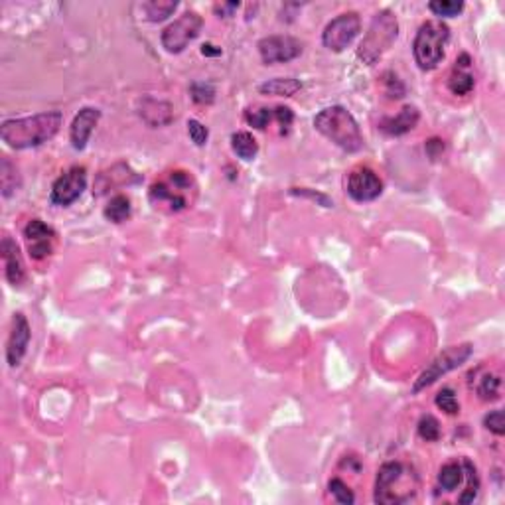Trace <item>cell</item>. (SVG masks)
Masks as SVG:
<instances>
[{
  "mask_svg": "<svg viewBox=\"0 0 505 505\" xmlns=\"http://www.w3.org/2000/svg\"><path fill=\"white\" fill-rule=\"evenodd\" d=\"M473 85H476V79L466 69H456L452 77L448 79V87H450V91L454 95L470 93L473 89Z\"/></svg>",
  "mask_w": 505,
  "mask_h": 505,
  "instance_id": "obj_27",
  "label": "cell"
},
{
  "mask_svg": "<svg viewBox=\"0 0 505 505\" xmlns=\"http://www.w3.org/2000/svg\"><path fill=\"white\" fill-rule=\"evenodd\" d=\"M231 148L233 152L241 158V160L251 162V160H255V156H257V152H259V142L255 140L251 133L239 130V133H233L231 135Z\"/></svg>",
  "mask_w": 505,
  "mask_h": 505,
  "instance_id": "obj_19",
  "label": "cell"
},
{
  "mask_svg": "<svg viewBox=\"0 0 505 505\" xmlns=\"http://www.w3.org/2000/svg\"><path fill=\"white\" fill-rule=\"evenodd\" d=\"M417 431H419V436H421L422 440L426 442H436L440 438V424L432 415H424L422 417L421 421H419Z\"/></svg>",
  "mask_w": 505,
  "mask_h": 505,
  "instance_id": "obj_30",
  "label": "cell"
},
{
  "mask_svg": "<svg viewBox=\"0 0 505 505\" xmlns=\"http://www.w3.org/2000/svg\"><path fill=\"white\" fill-rule=\"evenodd\" d=\"M63 123L60 111H48L22 119H8L0 126V138L11 148H36L58 135Z\"/></svg>",
  "mask_w": 505,
  "mask_h": 505,
  "instance_id": "obj_1",
  "label": "cell"
},
{
  "mask_svg": "<svg viewBox=\"0 0 505 505\" xmlns=\"http://www.w3.org/2000/svg\"><path fill=\"white\" fill-rule=\"evenodd\" d=\"M194 186V178L189 172L184 170H174L170 172V184L166 182H156L148 189V200L154 206L168 203L170 211H180L188 208V198L186 191Z\"/></svg>",
  "mask_w": 505,
  "mask_h": 505,
  "instance_id": "obj_6",
  "label": "cell"
},
{
  "mask_svg": "<svg viewBox=\"0 0 505 505\" xmlns=\"http://www.w3.org/2000/svg\"><path fill=\"white\" fill-rule=\"evenodd\" d=\"M24 241L28 247V255L34 261H42L50 257L55 247V231L42 220H30L24 227Z\"/></svg>",
  "mask_w": 505,
  "mask_h": 505,
  "instance_id": "obj_13",
  "label": "cell"
},
{
  "mask_svg": "<svg viewBox=\"0 0 505 505\" xmlns=\"http://www.w3.org/2000/svg\"><path fill=\"white\" fill-rule=\"evenodd\" d=\"M419 119H421V113H419L417 107L405 105L395 116H385L379 123V128L389 137H400V135L409 133L419 125Z\"/></svg>",
  "mask_w": 505,
  "mask_h": 505,
  "instance_id": "obj_18",
  "label": "cell"
},
{
  "mask_svg": "<svg viewBox=\"0 0 505 505\" xmlns=\"http://www.w3.org/2000/svg\"><path fill=\"white\" fill-rule=\"evenodd\" d=\"M0 255H2V261H4V274H6V281L12 286H20L24 281V263H22L20 249L16 241L12 239L11 235H4L2 243H0Z\"/></svg>",
  "mask_w": 505,
  "mask_h": 505,
  "instance_id": "obj_16",
  "label": "cell"
},
{
  "mask_svg": "<svg viewBox=\"0 0 505 505\" xmlns=\"http://www.w3.org/2000/svg\"><path fill=\"white\" fill-rule=\"evenodd\" d=\"M436 407L440 410H444L446 415H458L460 412V403H458V397H456V393H454L450 387H444L442 391H438V395H436Z\"/></svg>",
  "mask_w": 505,
  "mask_h": 505,
  "instance_id": "obj_29",
  "label": "cell"
},
{
  "mask_svg": "<svg viewBox=\"0 0 505 505\" xmlns=\"http://www.w3.org/2000/svg\"><path fill=\"white\" fill-rule=\"evenodd\" d=\"M302 83L295 79V77H276V79H269L264 81L259 91L263 95H274V97H290L296 91H300Z\"/></svg>",
  "mask_w": 505,
  "mask_h": 505,
  "instance_id": "obj_20",
  "label": "cell"
},
{
  "mask_svg": "<svg viewBox=\"0 0 505 505\" xmlns=\"http://www.w3.org/2000/svg\"><path fill=\"white\" fill-rule=\"evenodd\" d=\"M239 4L237 2H229V4H221V6H215V12L217 14H227V16H231V12L237 8Z\"/></svg>",
  "mask_w": 505,
  "mask_h": 505,
  "instance_id": "obj_41",
  "label": "cell"
},
{
  "mask_svg": "<svg viewBox=\"0 0 505 505\" xmlns=\"http://www.w3.org/2000/svg\"><path fill=\"white\" fill-rule=\"evenodd\" d=\"M189 93H191V99L198 105H211L215 101V87L210 81H196V83H191Z\"/></svg>",
  "mask_w": 505,
  "mask_h": 505,
  "instance_id": "obj_28",
  "label": "cell"
},
{
  "mask_svg": "<svg viewBox=\"0 0 505 505\" xmlns=\"http://www.w3.org/2000/svg\"><path fill=\"white\" fill-rule=\"evenodd\" d=\"M383 194V182L375 170L369 166H358L347 176V196L354 201L365 203V201L377 200Z\"/></svg>",
  "mask_w": 505,
  "mask_h": 505,
  "instance_id": "obj_10",
  "label": "cell"
},
{
  "mask_svg": "<svg viewBox=\"0 0 505 505\" xmlns=\"http://www.w3.org/2000/svg\"><path fill=\"white\" fill-rule=\"evenodd\" d=\"M450 38V30L442 22H424L412 42L415 62L422 72H432L444 60V48Z\"/></svg>",
  "mask_w": 505,
  "mask_h": 505,
  "instance_id": "obj_4",
  "label": "cell"
},
{
  "mask_svg": "<svg viewBox=\"0 0 505 505\" xmlns=\"http://www.w3.org/2000/svg\"><path fill=\"white\" fill-rule=\"evenodd\" d=\"M257 48L263 63L273 65V63H286L296 60L304 50V43L292 36H267Z\"/></svg>",
  "mask_w": 505,
  "mask_h": 505,
  "instance_id": "obj_11",
  "label": "cell"
},
{
  "mask_svg": "<svg viewBox=\"0 0 505 505\" xmlns=\"http://www.w3.org/2000/svg\"><path fill=\"white\" fill-rule=\"evenodd\" d=\"M478 395H480V399L484 400H494L499 397V377H495V375H485L482 379V383H480V387H478Z\"/></svg>",
  "mask_w": 505,
  "mask_h": 505,
  "instance_id": "obj_33",
  "label": "cell"
},
{
  "mask_svg": "<svg viewBox=\"0 0 505 505\" xmlns=\"http://www.w3.org/2000/svg\"><path fill=\"white\" fill-rule=\"evenodd\" d=\"M361 20L358 12H344L336 16L322 32V43L330 52H344L349 43L358 38Z\"/></svg>",
  "mask_w": 505,
  "mask_h": 505,
  "instance_id": "obj_8",
  "label": "cell"
},
{
  "mask_svg": "<svg viewBox=\"0 0 505 505\" xmlns=\"http://www.w3.org/2000/svg\"><path fill=\"white\" fill-rule=\"evenodd\" d=\"M140 119L148 126L156 128V126H166L174 121V107L168 101L154 99V97H144L140 101Z\"/></svg>",
  "mask_w": 505,
  "mask_h": 505,
  "instance_id": "obj_17",
  "label": "cell"
},
{
  "mask_svg": "<svg viewBox=\"0 0 505 505\" xmlns=\"http://www.w3.org/2000/svg\"><path fill=\"white\" fill-rule=\"evenodd\" d=\"M472 356V346L470 344H460V346H450L446 347L442 354H438L436 358L432 359L431 363L426 365V369L422 371L419 379L415 381L412 385V393H421L422 389L431 387L432 383H436L438 379L444 377L446 373H450L454 369H458L464 365Z\"/></svg>",
  "mask_w": 505,
  "mask_h": 505,
  "instance_id": "obj_5",
  "label": "cell"
},
{
  "mask_svg": "<svg viewBox=\"0 0 505 505\" xmlns=\"http://www.w3.org/2000/svg\"><path fill=\"white\" fill-rule=\"evenodd\" d=\"M426 154L434 160V158H438L442 154V150H444V142H442L440 138H431V140H426Z\"/></svg>",
  "mask_w": 505,
  "mask_h": 505,
  "instance_id": "obj_39",
  "label": "cell"
},
{
  "mask_svg": "<svg viewBox=\"0 0 505 505\" xmlns=\"http://www.w3.org/2000/svg\"><path fill=\"white\" fill-rule=\"evenodd\" d=\"M188 135H189V138H191V142H194L196 147H203V144L208 142L210 130H208V126L203 125V123H200L198 119H189Z\"/></svg>",
  "mask_w": 505,
  "mask_h": 505,
  "instance_id": "obj_34",
  "label": "cell"
},
{
  "mask_svg": "<svg viewBox=\"0 0 505 505\" xmlns=\"http://www.w3.org/2000/svg\"><path fill=\"white\" fill-rule=\"evenodd\" d=\"M30 337L32 330L26 316L16 312L14 318H12L11 336H8V344H6V361H8L11 368L20 365V361L26 356L28 344H30Z\"/></svg>",
  "mask_w": 505,
  "mask_h": 505,
  "instance_id": "obj_14",
  "label": "cell"
},
{
  "mask_svg": "<svg viewBox=\"0 0 505 505\" xmlns=\"http://www.w3.org/2000/svg\"><path fill=\"white\" fill-rule=\"evenodd\" d=\"M464 478L462 464L458 462H448L444 464L438 472V485H440L444 492H454Z\"/></svg>",
  "mask_w": 505,
  "mask_h": 505,
  "instance_id": "obj_23",
  "label": "cell"
},
{
  "mask_svg": "<svg viewBox=\"0 0 505 505\" xmlns=\"http://www.w3.org/2000/svg\"><path fill=\"white\" fill-rule=\"evenodd\" d=\"M274 119L278 121V125H281V133H288V128L292 125V121H295V113L288 109V107H283L278 105L274 109Z\"/></svg>",
  "mask_w": 505,
  "mask_h": 505,
  "instance_id": "obj_37",
  "label": "cell"
},
{
  "mask_svg": "<svg viewBox=\"0 0 505 505\" xmlns=\"http://www.w3.org/2000/svg\"><path fill=\"white\" fill-rule=\"evenodd\" d=\"M85 188H87V170L83 166H74L53 182L50 201L58 208H67L81 198Z\"/></svg>",
  "mask_w": 505,
  "mask_h": 505,
  "instance_id": "obj_9",
  "label": "cell"
},
{
  "mask_svg": "<svg viewBox=\"0 0 505 505\" xmlns=\"http://www.w3.org/2000/svg\"><path fill=\"white\" fill-rule=\"evenodd\" d=\"M314 126L320 135L334 142L346 152H359L363 148V135L359 130L358 121L346 107H326L314 116Z\"/></svg>",
  "mask_w": 505,
  "mask_h": 505,
  "instance_id": "obj_2",
  "label": "cell"
},
{
  "mask_svg": "<svg viewBox=\"0 0 505 505\" xmlns=\"http://www.w3.org/2000/svg\"><path fill=\"white\" fill-rule=\"evenodd\" d=\"M176 8H178V2H172V0H152V2L142 4V12H144L147 20L150 22L166 20Z\"/></svg>",
  "mask_w": 505,
  "mask_h": 505,
  "instance_id": "obj_25",
  "label": "cell"
},
{
  "mask_svg": "<svg viewBox=\"0 0 505 505\" xmlns=\"http://www.w3.org/2000/svg\"><path fill=\"white\" fill-rule=\"evenodd\" d=\"M385 85H387V95L391 99H400L405 95V85L400 83L397 75L385 74Z\"/></svg>",
  "mask_w": 505,
  "mask_h": 505,
  "instance_id": "obj_38",
  "label": "cell"
},
{
  "mask_svg": "<svg viewBox=\"0 0 505 505\" xmlns=\"http://www.w3.org/2000/svg\"><path fill=\"white\" fill-rule=\"evenodd\" d=\"M432 14L440 16V18H454L464 11L462 0H434L429 4Z\"/></svg>",
  "mask_w": 505,
  "mask_h": 505,
  "instance_id": "obj_26",
  "label": "cell"
},
{
  "mask_svg": "<svg viewBox=\"0 0 505 505\" xmlns=\"http://www.w3.org/2000/svg\"><path fill=\"white\" fill-rule=\"evenodd\" d=\"M484 426L490 432H494L495 436H504V432H505L504 412H501V410H492L490 415H485Z\"/></svg>",
  "mask_w": 505,
  "mask_h": 505,
  "instance_id": "obj_35",
  "label": "cell"
},
{
  "mask_svg": "<svg viewBox=\"0 0 505 505\" xmlns=\"http://www.w3.org/2000/svg\"><path fill=\"white\" fill-rule=\"evenodd\" d=\"M399 36V22L391 11H381L373 16L369 24L365 38L361 40L358 48V58L368 65L381 60V55L389 50L393 42Z\"/></svg>",
  "mask_w": 505,
  "mask_h": 505,
  "instance_id": "obj_3",
  "label": "cell"
},
{
  "mask_svg": "<svg viewBox=\"0 0 505 505\" xmlns=\"http://www.w3.org/2000/svg\"><path fill=\"white\" fill-rule=\"evenodd\" d=\"M290 194H292V196H300V198H308V200L312 201H318V203L324 206V208H332V206H334V201L330 200L326 194H320V191H314V189L292 188L290 189Z\"/></svg>",
  "mask_w": 505,
  "mask_h": 505,
  "instance_id": "obj_36",
  "label": "cell"
},
{
  "mask_svg": "<svg viewBox=\"0 0 505 505\" xmlns=\"http://www.w3.org/2000/svg\"><path fill=\"white\" fill-rule=\"evenodd\" d=\"M273 116L274 111L267 109V107H261V109H249V111L245 113V121L251 126H255V128L263 130V128H267L269 123L273 121Z\"/></svg>",
  "mask_w": 505,
  "mask_h": 505,
  "instance_id": "obj_32",
  "label": "cell"
},
{
  "mask_svg": "<svg viewBox=\"0 0 505 505\" xmlns=\"http://www.w3.org/2000/svg\"><path fill=\"white\" fill-rule=\"evenodd\" d=\"M201 53L208 55V58H215V55H221V48L213 46V43H203L201 46Z\"/></svg>",
  "mask_w": 505,
  "mask_h": 505,
  "instance_id": "obj_40",
  "label": "cell"
},
{
  "mask_svg": "<svg viewBox=\"0 0 505 505\" xmlns=\"http://www.w3.org/2000/svg\"><path fill=\"white\" fill-rule=\"evenodd\" d=\"M410 473L400 462H385L377 472L375 480V501L383 505L397 504L395 497V487H400V484L409 478Z\"/></svg>",
  "mask_w": 505,
  "mask_h": 505,
  "instance_id": "obj_12",
  "label": "cell"
},
{
  "mask_svg": "<svg viewBox=\"0 0 505 505\" xmlns=\"http://www.w3.org/2000/svg\"><path fill=\"white\" fill-rule=\"evenodd\" d=\"M201 26H203V18L198 12H184L178 20H174L164 28L160 36L162 48L170 53L184 52L188 43L200 36Z\"/></svg>",
  "mask_w": 505,
  "mask_h": 505,
  "instance_id": "obj_7",
  "label": "cell"
},
{
  "mask_svg": "<svg viewBox=\"0 0 505 505\" xmlns=\"http://www.w3.org/2000/svg\"><path fill=\"white\" fill-rule=\"evenodd\" d=\"M462 470H464V476H466V480H468V485H466V490H464V494H460L458 497V504H473L476 501V497L480 494V476H478V470H476V466H473L468 458L462 462Z\"/></svg>",
  "mask_w": 505,
  "mask_h": 505,
  "instance_id": "obj_21",
  "label": "cell"
},
{
  "mask_svg": "<svg viewBox=\"0 0 505 505\" xmlns=\"http://www.w3.org/2000/svg\"><path fill=\"white\" fill-rule=\"evenodd\" d=\"M16 174L18 172H16V166L11 162V158H2V162H0V186H2V196L4 198L12 196L16 191V188L20 186V180H18Z\"/></svg>",
  "mask_w": 505,
  "mask_h": 505,
  "instance_id": "obj_24",
  "label": "cell"
},
{
  "mask_svg": "<svg viewBox=\"0 0 505 505\" xmlns=\"http://www.w3.org/2000/svg\"><path fill=\"white\" fill-rule=\"evenodd\" d=\"M101 119V111L95 107H83L77 115H75L72 128H69V138H72V147L75 150H83L89 142V137L93 133V128Z\"/></svg>",
  "mask_w": 505,
  "mask_h": 505,
  "instance_id": "obj_15",
  "label": "cell"
},
{
  "mask_svg": "<svg viewBox=\"0 0 505 505\" xmlns=\"http://www.w3.org/2000/svg\"><path fill=\"white\" fill-rule=\"evenodd\" d=\"M103 215H105L107 221H113V223H123L130 217V200L119 194L115 198H111L109 203L105 206L103 210Z\"/></svg>",
  "mask_w": 505,
  "mask_h": 505,
  "instance_id": "obj_22",
  "label": "cell"
},
{
  "mask_svg": "<svg viewBox=\"0 0 505 505\" xmlns=\"http://www.w3.org/2000/svg\"><path fill=\"white\" fill-rule=\"evenodd\" d=\"M328 490H330V494L334 495V499H336L337 504L351 505L354 501H356V495H354V492L349 490V485H347L344 480H339V478L330 480Z\"/></svg>",
  "mask_w": 505,
  "mask_h": 505,
  "instance_id": "obj_31",
  "label": "cell"
}]
</instances>
